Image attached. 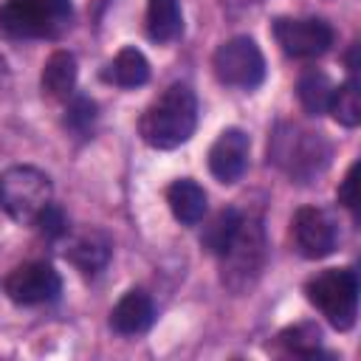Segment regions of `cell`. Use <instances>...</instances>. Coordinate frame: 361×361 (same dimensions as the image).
<instances>
[{
	"mask_svg": "<svg viewBox=\"0 0 361 361\" xmlns=\"http://www.w3.org/2000/svg\"><path fill=\"white\" fill-rule=\"evenodd\" d=\"M214 257L220 259V282L237 296L248 293L259 282L268 262V240L262 220L257 214L240 212V220L234 223L231 234Z\"/></svg>",
	"mask_w": 361,
	"mask_h": 361,
	"instance_id": "obj_1",
	"label": "cell"
},
{
	"mask_svg": "<svg viewBox=\"0 0 361 361\" xmlns=\"http://www.w3.org/2000/svg\"><path fill=\"white\" fill-rule=\"evenodd\" d=\"M333 147L324 133L296 121H279L268 141V161L296 183H313L330 166Z\"/></svg>",
	"mask_w": 361,
	"mask_h": 361,
	"instance_id": "obj_2",
	"label": "cell"
},
{
	"mask_svg": "<svg viewBox=\"0 0 361 361\" xmlns=\"http://www.w3.org/2000/svg\"><path fill=\"white\" fill-rule=\"evenodd\" d=\"M197 127V96L189 85H169L141 116L138 133L152 149H175L192 138Z\"/></svg>",
	"mask_w": 361,
	"mask_h": 361,
	"instance_id": "obj_3",
	"label": "cell"
},
{
	"mask_svg": "<svg viewBox=\"0 0 361 361\" xmlns=\"http://www.w3.org/2000/svg\"><path fill=\"white\" fill-rule=\"evenodd\" d=\"M73 20L71 0H3L0 31L23 39H56Z\"/></svg>",
	"mask_w": 361,
	"mask_h": 361,
	"instance_id": "obj_4",
	"label": "cell"
},
{
	"mask_svg": "<svg viewBox=\"0 0 361 361\" xmlns=\"http://www.w3.org/2000/svg\"><path fill=\"white\" fill-rule=\"evenodd\" d=\"M307 302L336 327L350 330L358 316V274L353 268H327L307 279Z\"/></svg>",
	"mask_w": 361,
	"mask_h": 361,
	"instance_id": "obj_5",
	"label": "cell"
},
{
	"mask_svg": "<svg viewBox=\"0 0 361 361\" xmlns=\"http://www.w3.org/2000/svg\"><path fill=\"white\" fill-rule=\"evenodd\" d=\"M51 178L37 166H8L0 172V209L20 226H31L51 203Z\"/></svg>",
	"mask_w": 361,
	"mask_h": 361,
	"instance_id": "obj_6",
	"label": "cell"
},
{
	"mask_svg": "<svg viewBox=\"0 0 361 361\" xmlns=\"http://www.w3.org/2000/svg\"><path fill=\"white\" fill-rule=\"evenodd\" d=\"M212 68L220 85L237 90H254L265 79V56L251 37H231L226 39L214 56Z\"/></svg>",
	"mask_w": 361,
	"mask_h": 361,
	"instance_id": "obj_7",
	"label": "cell"
},
{
	"mask_svg": "<svg viewBox=\"0 0 361 361\" xmlns=\"http://www.w3.org/2000/svg\"><path fill=\"white\" fill-rule=\"evenodd\" d=\"M274 37L279 48L293 59H313L330 51L333 45V28L327 20L319 17H276L274 20Z\"/></svg>",
	"mask_w": 361,
	"mask_h": 361,
	"instance_id": "obj_8",
	"label": "cell"
},
{
	"mask_svg": "<svg viewBox=\"0 0 361 361\" xmlns=\"http://www.w3.org/2000/svg\"><path fill=\"white\" fill-rule=\"evenodd\" d=\"M290 237L293 248L305 259H324L336 251L338 245V226L327 209L319 206H302L293 214L290 223Z\"/></svg>",
	"mask_w": 361,
	"mask_h": 361,
	"instance_id": "obj_9",
	"label": "cell"
},
{
	"mask_svg": "<svg viewBox=\"0 0 361 361\" xmlns=\"http://www.w3.org/2000/svg\"><path fill=\"white\" fill-rule=\"evenodd\" d=\"M3 290L17 305H45L62 293V276L48 262H25L3 279Z\"/></svg>",
	"mask_w": 361,
	"mask_h": 361,
	"instance_id": "obj_10",
	"label": "cell"
},
{
	"mask_svg": "<svg viewBox=\"0 0 361 361\" xmlns=\"http://www.w3.org/2000/svg\"><path fill=\"white\" fill-rule=\"evenodd\" d=\"M251 141L240 127H226L209 149V172L220 183H237L248 169Z\"/></svg>",
	"mask_w": 361,
	"mask_h": 361,
	"instance_id": "obj_11",
	"label": "cell"
},
{
	"mask_svg": "<svg viewBox=\"0 0 361 361\" xmlns=\"http://www.w3.org/2000/svg\"><path fill=\"white\" fill-rule=\"evenodd\" d=\"M110 251H113V243L104 231L99 228H85L79 234H73L65 245V259L82 271L85 276H93L99 274L107 262H110Z\"/></svg>",
	"mask_w": 361,
	"mask_h": 361,
	"instance_id": "obj_12",
	"label": "cell"
},
{
	"mask_svg": "<svg viewBox=\"0 0 361 361\" xmlns=\"http://www.w3.org/2000/svg\"><path fill=\"white\" fill-rule=\"evenodd\" d=\"M155 322V305L144 290H127L110 310V327L121 336H141Z\"/></svg>",
	"mask_w": 361,
	"mask_h": 361,
	"instance_id": "obj_13",
	"label": "cell"
},
{
	"mask_svg": "<svg viewBox=\"0 0 361 361\" xmlns=\"http://www.w3.org/2000/svg\"><path fill=\"white\" fill-rule=\"evenodd\" d=\"M166 203H169L175 220L183 223V226H197L206 214V192L192 178L172 180L169 189H166Z\"/></svg>",
	"mask_w": 361,
	"mask_h": 361,
	"instance_id": "obj_14",
	"label": "cell"
},
{
	"mask_svg": "<svg viewBox=\"0 0 361 361\" xmlns=\"http://www.w3.org/2000/svg\"><path fill=\"white\" fill-rule=\"evenodd\" d=\"M144 31L152 42L166 45L183 34V11L180 0H147Z\"/></svg>",
	"mask_w": 361,
	"mask_h": 361,
	"instance_id": "obj_15",
	"label": "cell"
},
{
	"mask_svg": "<svg viewBox=\"0 0 361 361\" xmlns=\"http://www.w3.org/2000/svg\"><path fill=\"white\" fill-rule=\"evenodd\" d=\"M39 85H42V93H48L51 99L73 96V90H76V56L71 51H54L42 65Z\"/></svg>",
	"mask_w": 361,
	"mask_h": 361,
	"instance_id": "obj_16",
	"label": "cell"
},
{
	"mask_svg": "<svg viewBox=\"0 0 361 361\" xmlns=\"http://www.w3.org/2000/svg\"><path fill=\"white\" fill-rule=\"evenodd\" d=\"M104 79H107L110 85H116V87H124V90L141 87V85H147V79H149V62H147V56H144L138 48L127 45V48H121V51L113 56V62L104 68Z\"/></svg>",
	"mask_w": 361,
	"mask_h": 361,
	"instance_id": "obj_17",
	"label": "cell"
},
{
	"mask_svg": "<svg viewBox=\"0 0 361 361\" xmlns=\"http://www.w3.org/2000/svg\"><path fill=\"white\" fill-rule=\"evenodd\" d=\"M330 93H333V82L324 71H319V68L302 71V76L296 82V96H299L305 113H310V116L324 113L327 102H330Z\"/></svg>",
	"mask_w": 361,
	"mask_h": 361,
	"instance_id": "obj_18",
	"label": "cell"
},
{
	"mask_svg": "<svg viewBox=\"0 0 361 361\" xmlns=\"http://www.w3.org/2000/svg\"><path fill=\"white\" fill-rule=\"evenodd\" d=\"M327 113L341 124V127H358L361 124V96H358V79L350 76L344 85L333 87Z\"/></svg>",
	"mask_w": 361,
	"mask_h": 361,
	"instance_id": "obj_19",
	"label": "cell"
},
{
	"mask_svg": "<svg viewBox=\"0 0 361 361\" xmlns=\"http://www.w3.org/2000/svg\"><path fill=\"white\" fill-rule=\"evenodd\" d=\"M276 338H279V344H282L290 355H302V358L316 355L319 347H322V330H319V324H313V322H299V324H293V327H285Z\"/></svg>",
	"mask_w": 361,
	"mask_h": 361,
	"instance_id": "obj_20",
	"label": "cell"
},
{
	"mask_svg": "<svg viewBox=\"0 0 361 361\" xmlns=\"http://www.w3.org/2000/svg\"><path fill=\"white\" fill-rule=\"evenodd\" d=\"M237 220H240V212H237V209H223V212H217L214 220H212V223L206 226V231H203V245H206L212 254H217V251L223 248L226 237L231 234V228H234Z\"/></svg>",
	"mask_w": 361,
	"mask_h": 361,
	"instance_id": "obj_21",
	"label": "cell"
},
{
	"mask_svg": "<svg viewBox=\"0 0 361 361\" xmlns=\"http://www.w3.org/2000/svg\"><path fill=\"white\" fill-rule=\"evenodd\" d=\"M34 223L39 226V231H42L45 237H65V234H68V220H65L62 209H56L54 203H48V206L39 212V217H37Z\"/></svg>",
	"mask_w": 361,
	"mask_h": 361,
	"instance_id": "obj_22",
	"label": "cell"
},
{
	"mask_svg": "<svg viewBox=\"0 0 361 361\" xmlns=\"http://www.w3.org/2000/svg\"><path fill=\"white\" fill-rule=\"evenodd\" d=\"M93 113H96V104H93L90 99L79 96V99L71 104V110H68V124L76 127V130H87L90 121H93Z\"/></svg>",
	"mask_w": 361,
	"mask_h": 361,
	"instance_id": "obj_23",
	"label": "cell"
},
{
	"mask_svg": "<svg viewBox=\"0 0 361 361\" xmlns=\"http://www.w3.org/2000/svg\"><path fill=\"white\" fill-rule=\"evenodd\" d=\"M355 183H358V164H353L338 186V203L350 212H355V203H358V195H355Z\"/></svg>",
	"mask_w": 361,
	"mask_h": 361,
	"instance_id": "obj_24",
	"label": "cell"
}]
</instances>
